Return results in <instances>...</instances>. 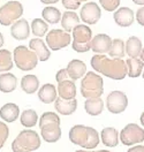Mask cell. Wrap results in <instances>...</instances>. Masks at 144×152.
Returning <instances> with one entry per match:
<instances>
[{"label": "cell", "instance_id": "obj_26", "mask_svg": "<svg viewBox=\"0 0 144 152\" xmlns=\"http://www.w3.org/2000/svg\"><path fill=\"white\" fill-rule=\"evenodd\" d=\"M142 42L136 36H130L126 42V53L129 58H140L142 52Z\"/></svg>", "mask_w": 144, "mask_h": 152}, {"label": "cell", "instance_id": "obj_21", "mask_svg": "<svg viewBox=\"0 0 144 152\" xmlns=\"http://www.w3.org/2000/svg\"><path fill=\"white\" fill-rule=\"evenodd\" d=\"M58 96L64 99H74L76 97V86L74 81L66 80L58 83Z\"/></svg>", "mask_w": 144, "mask_h": 152}, {"label": "cell", "instance_id": "obj_10", "mask_svg": "<svg viewBox=\"0 0 144 152\" xmlns=\"http://www.w3.org/2000/svg\"><path fill=\"white\" fill-rule=\"evenodd\" d=\"M128 106V97L125 92L114 90L110 92L106 98V107L113 114H120L125 112Z\"/></svg>", "mask_w": 144, "mask_h": 152}, {"label": "cell", "instance_id": "obj_48", "mask_svg": "<svg viewBox=\"0 0 144 152\" xmlns=\"http://www.w3.org/2000/svg\"><path fill=\"white\" fill-rule=\"evenodd\" d=\"M142 77H143V80H144V69H143V73H142Z\"/></svg>", "mask_w": 144, "mask_h": 152}, {"label": "cell", "instance_id": "obj_18", "mask_svg": "<svg viewBox=\"0 0 144 152\" xmlns=\"http://www.w3.org/2000/svg\"><path fill=\"white\" fill-rule=\"evenodd\" d=\"M54 108L59 114L61 115H72L76 111L77 108V100L74 99H64L58 97L54 102Z\"/></svg>", "mask_w": 144, "mask_h": 152}, {"label": "cell", "instance_id": "obj_13", "mask_svg": "<svg viewBox=\"0 0 144 152\" xmlns=\"http://www.w3.org/2000/svg\"><path fill=\"white\" fill-rule=\"evenodd\" d=\"M112 38L106 34H98L91 39V50L96 54H105L108 53L111 45H112Z\"/></svg>", "mask_w": 144, "mask_h": 152}, {"label": "cell", "instance_id": "obj_25", "mask_svg": "<svg viewBox=\"0 0 144 152\" xmlns=\"http://www.w3.org/2000/svg\"><path fill=\"white\" fill-rule=\"evenodd\" d=\"M84 110L89 115L97 116L104 111V102L100 97L98 98H88L84 103Z\"/></svg>", "mask_w": 144, "mask_h": 152}, {"label": "cell", "instance_id": "obj_24", "mask_svg": "<svg viewBox=\"0 0 144 152\" xmlns=\"http://www.w3.org/2000/svg\"><path fill=\"white\" fill-rule=\"evenodd\" d=\"M80 24V16L75 12H65L61 16V27L65 31L72 32Z\"/></svg>", "mask_w": 144, "mask_h": 152}, {"label": "cell", "instance_id": "obj_5", "mask_svg": "<svg viewBox=\"0 0 144 152\" xmlns=\"http://www.w3.org/2000/svg\"><path fill=\"white\" fill-rule=\"evenodd\" d=\"M13 59H14L15 66L23 72L32 70L34 68L37 67V64L39 61L37 54L24 45H19L14 48Z\"/></svg>", "mask_w": 144, "mask_h": 152}, {"label": "cell", "instance_id": "obj_17", "mask_svg": "<svg viewBox=\"0 0 144 152\" xmlns=\"http://www.w3.org/2000/svg\"><path fill=\"white\" fill-rule=\"evenodd\" d=\"M67 73L72 81H77L80 78H82L83 76L86 74V65L78 59H73L68 62L67 67Z\"/></svg>", "mask_w": 144, "mask_h": 152}, {"label": "cell", "instance_id": "obj_35", "mask_svg": "<svg viewBox=\"0 0 144 152\" xmlns=\"http://www.w3.org/2000/svg\"><path fill=\"white\" fill-rule=\"evenodd\" d=\"M102 7L107 12H114L120 5V0H98Z\"/></svg>", "mask_w": 144, "mask_h": 152}, {"label": "cell", "instance_id": "obj_39", "mask_svg": "<svg viewBox=\"0 0 144 152\" xmlns=\"http://www.w3.org/2000/svg\"><path fill=\"white\" fill-rule=\"evenodd\" d=\"M136 21L138 24L144 27V6L136 12Z\"/></svg>", "mask_w": 144, "mask_h": 152}, {"label": "cell", "instance_id": "obj_40", "mask_svg": "<svg viewBox=\"0 0 144 152\" xmlns=\"http://www.w3.org/2000/svg\"><path fill=\"white\" fill-rule=\"evenodd\" d=\"M143 150V145H133L127 152H142Z\"/></svg>", "mask_w": 144, "mask_h": 152}, {"label": "cell", "instance_id": "obj_27", "mask_svg": "<svg viewBox=\"0 0 144 152\" xmlns=\"http://www.w3.org/2000/svg\"><path fill=\"white\" fill-rule=\"evenodd\" d=\"M39 88V80L36 75H26L21 78V89L28 95L35 94Z\"/></svg>", "mask_w": 144, "mask_h": 152}, {"label": "cell", "instance_id": "obj_20", "mask_svg": "<svg viewBox=\"0 0 144 152\" xmlns=\"http://www.w3.org/2000/svg\"><path fill=\"white\" fill-rule=\"evenodd\" d=\"M38 98L43 104H52L58 98V90L56 86L46 83L38 90Z\"/></svg>", "mask_w": 144, "mask_h": 152}, {"label": "cell", "instance_id": "obj_4", "mask_svg": "<svg viewBox=\"0 0 144 152\" xmlns=\"http://www.w3.org/2000/svg\"><path fill=\"white\" fill-rule=\"evenodd\" d=\"M104 94V81L98 73L88 72L81 81V95L86 99L98 98Z\"/></svg>", "mask_w": 144, "mask_h": 152}, {"label": "cell", "instance_id": "obj_37", "mask_svg": "<svg viewBox=\"0 0 144 152\" xmlns=\"http://www.w3.org/2000/svg\"><path fill=\"white\" fill-rule=\"evenodd\" d=\"M62 6L68 10H75L80 7L83 0H61Z\"/></svg>", "mask_w": 144, "mask_h": 152}, {"label": "cell", "instance_id": "obj_32", "mask_svg": "<svg viewBox=\"0 0 144 152\" xmlns=\"http://www.w3.org/2000/svg\"><path fill=\"white\" fill-rule=\"evenodd\" d=\"M20 122L26 128H32L38 122V115L34 110H26L20 116Z\"/></svg>", "mask_w": 144, "mask_h": 152}, {"label": "cell", "instance_id": "obj_41", "mask_svg": "<svg viewBox=\"0 0 144 152\" xmlns=\"http://www.w3.org/2000/svg\"><path fill=\"white\" fill-rule=\"evenodd\" d=\"M59 0H40V2L45 4V5H53V4H57Z\"/></svg>", "mask_w": 144, "mask_h": 152}, {"label": "cell", "instance_id": "obj_38", "mask_svg": "<svg viewBox=\"0 0 144 152\" xmlns=\"http://www.w3.org/2000/svg\"><path fill=\"white\" fill-rule=\"evenodd\" d=\"M56 80H57V82H62V81H66V80H70V77L68 75L67 73V69L66 68H64V69H60V70H58L57 75H56Z\"/></svg>", "mask_w": 144, "mask_h": 152}, {"label": "cell", "instance_id": "obj_33", "mask_svg": "<svg viewBox=\"0 0 144 152\" xmlns=\"http://www.w3.org/2000/svg\"><path fill=\"white\" fill-rule=\"evenodd\" d=\"M48 24L43 19H34L31 22V32L37 38L43 37L48 34Z\"/></svg>", "mask_w": 144, "mask_h": 152}, {"label": "cell", "instance_id": "obj_22", "mask_svg": "<svg viewBox=\"0 0 144 152\" xmlns=\"http://www.w3.org/2000/svg\"><path fill=\"white\" fill-rule=\"evenodd\" d=\"M20 115V107L14 103H7L0 108V118L5 122H14Z\"/></svg>", "mask_w": 144, "mask_h": 152}, {"label": "cell", "instance_id": "obj_8", "mask_svg": "<svg viewBox=\"0 0 144 152\" xmlns=\"http://www.w3.org/2000/svg\"><path fill=\"white\" fill-rule=\"evenodd\" d=\"M144 141V128L137 124H128L120 132V142L127 146H133Z\"/></svg>", "mask_w": 144, "mask_h": 152}, {"label": "cell", "instance_id": "obj_9", "mask_svg": "<svg viewBox=\"0 0 144 152\" xmlns=\"http://www.w3.org/2000/svg\"><path fill=\"white\" fill-rule=\"evenodd\" d=\"M70 42H73V37H70V34L64 29L50 30L46 35V44L52 51H59L61 48H67Z\"/></svg>", "mask_w": 144, "mask_h": 152}, {"label": "cell", "instance_id": "obj_29", "mask_svg": "<svg viewBox=\"0 0 144 152\" xmlns=\"http://www.w3.org/2000/svg\"><path fill=\"white\" fill-rule=\"evenodd\" d=\"M42 16L45 22H48L50 24H57L61 21V12L53 7V6H48L42 10Z\"/></svg>", "mask_w": 144, "mask_h": 152}, {"label": "cell", "instance_id": "obj_28", "mask_svg": "<svg viewBox=\"0 0 144 152\" xmlns=\"http://www.w3.org/2000/svg\"><path fill=\"white\" fill-rule=\"evenodd\" d=\"M126 65L128 69V74L127 76L136 78L143 73L144 69V62L140 58H129L126 60Z\"/></svg>", "mask_w": 144, "mask_h": 152}, {"label": "cell", "instance_id": "obj_16", "mask_svg": "<svg viewBox=\"0 0 144 152\" xmlns=\"http://www.w3.org/2000/svg\"><path fill=\"white\" fill-rule=\"evenodd\" d=\"M29 48L32 50L37 54L39 61H48L51 57V50L48 48V44L45 42H43V39H40V38L30 39Z\"/></svg>", "mask_w": 144, "mask_h": 152}, {"label": "cell", "instance_id": "obj_11", "mask_svg": "<svg viewBox=\"0 0 144 152\" xmlns=\"http://www.w3.org/2000/svg\"><path fill=\"white\" fill-rule=\"evenodd\" d=\"M102 16V10L97 2H86L80 12V18L86 24H96Z\"/></svg>", "mask_w": 144, "mask_h": 152}, {"label": "cell", "instance_id": "obj_44", "mask_svg": "<svg viewBox=\"0 0 144 152\" xmlns=\"http://www.w3.org/2000/svg\"><path fill=\"white\" fill-rule=\"evenodd\" d=\"M140 121H141V124L143 126V128H144V111L142 112L141 116H140Z\"/></svg>", "mask_w": 144, "mask_h": 152}, {"label": "cell", "instance_id": "obj_15", "mask_svg": "<svg viewBox=\"0 0 144 152\" xmlns=\"http://www.w3.org/2000/svg\"><path fill=\"white\" fill-rule=\"evenodd\" d=\"M10 35L16 40H24L30 36V26L26 19L18 20L10 27Z\"/></svg>", "mask_w": 144, "mask_h": 152}, {"label": "cell", "instance_id": "obj_30", "mask_svg": "<svg viewBox=\"0 0 144 152\" xmlns=\"http://www.w3.org/2000/svg\"><path fill=\"white\" fill-rule=\"evenodd\" d=\"M110 57L113 59H122L126 54V44L120 38H115L112 40V45L108 51Z\"/></svg>", "mask_w": 144, "mask_h": 152}, {"label": "cell", "instance_id": "obj_2", "mask_svg": "<svg viewBox=\"0 0 144 152\" xmlns=\"http://www.w3.org/2000/svg\"><path fill=\"white\" fill-rule=\"evenodd\" d=\"M39 129L43 141L48 143H56L61 138L60 116L53 112H45L39 119Z\"/></svg>", "mask_w": 144, "mask_h": 152}, {"label": "cell", "instance_id": "obj_50", "mask_svg": "<svg viewBox=\"0 0 144 152\" xmlns=\"http://www.w3.org/2000/svg\"><path fill=\"white\" fill-rule=\"evenodd\" d=\"M84 1H88V0H83V2H84Z\"/></svg>", "mask_w": 144, "mask_h": 152}, {"label": "cell", "instance_id": "obj_3", "mask_svg": "<svg viewBox=\"0 0 144 152\" xmlns=\"http://www.w3.org/2000/svg\"><path fill=\"white\" fill-rule=\"evenodd\" d=\"M40 137L35 130H22L12 142L13 152H32L40 148Z\"/></svg>", "mask_w": 144, "mask_h": 152}, {"label": "cell", "instance_id": "obj_43", "mask_svg": "<svg viewBox=\"0 0 144 152\" xmlns=\"http://www.w3.org/2000/svg\"><path fill=\"white\" fill-rule=\"evenodd\" d=\"M4 43H5V40H4V35L0 32V48L4 46Z\"/></svg>", "mask_w": 144, "mask_h": 152}, {"label": "cell", "instance_id": "obj_47", "mask_svg": "<svg viewBox=\"0 0 144 152\" xmlns=\"http://www.w3.org/2000/svg\"><path fill=\"white\" fill-rule=\"evenodd\" d=\"M96 152H111V151H108V150H98Z\"/></svg>", "mask_w": 144, "mask_h": 152}, {"label": "cell", "instance_id": "obj_46", "mask_svg": "<svg viewBox=\"0 0 144 152\" xmlns=\"http://www.w3.org/2000/svg\"><path fill=\"white\" fill-rule=\"evenodd\" d=\"M75 152H96V151H92V150H77Z\"/></svg>", "mask_w": 144, "mask_h": 152}, {"label": "cell", "instance_id": "obj_45", "mask_svg": "<svg viewBox=\"0 0 144 152\" xmlns=\"http://www.w3.org/2000/svg\"><path fill=\"white\" fill-rule=\"evenodd\" d=\"M140 59L144 62V48H142V52H141V56H140Z\"/></svg>", "mask_w": 144, "mask_h": 152}, {"label": "cell", "instance_id": "obj_42", "mask_svg": "<svg viewBox=\"0 0 144 152\" xmlns=\"http://www.w3.org/2000/svg\"><path fill=\"white\" fill-rule=\"evenodd\" d=\"M133 2H134V4H136V5L144 6V0H133Z\"/></svg>", "mask_w": 144, "mask_h": 152}, {"label": "cell", "instance_id": "obj_31", "mask_svg": "<svg viewBox=\"0 0 144 152\" xmlns=\"http://www.w3.org/2000/svg\"><path fill=\"white\" fill-rule=\"evenodd\" d=\"M14 67V59L10 51L6 48L0 50V73H7Z\"/></svg>", "mask_w": 144, "mask_h": 152}, {"label": "cell", "instance_id": "obj_23", "mask_svg": "<svg viewBox=\"0 0 144 152\" xmlns=\"http://www.w3.org/2000/svg\"><path fill=\"white\" fill-rule=\"evenodd\" d=\"M18 86V78L12 73H1L0 75V91L4 94L13 92Z\"/></svg>", "mask_w": 144, "mask_h": 152}, {"label": "cell", "instance_id": "obj_7", "mask_svg": "<svg viewBox=\"0 0 144 152\" xmlns=\"http://www.w3.org/2000/svg\"><path fill=\"white\" fill-rule=\"evenodd\" d=\"M23 14V6L19 1H8L0 8V24L1 26H12L15 23Z\"/></svg>", "mask_w": 144, "mask_h": 152}, {"label": "cell", "instance_id": "obj_36", "mask_svg": "<svg viewBox=\"0 0 144 152\" xmlns=\"http://www.w3.org/2000/svg\"><path fill=\"white\" fill-rule=\"evenodd\" d=\"M8 136H10V128H8V126L5 122L0 121V149L4 148V145H5V143L7 141Z\"/></svg>", "mask_w": 144, "mask_h": 152}, {"label": "cell", "instance_id": "obj_19", "mask_svg": "<svg viewBox=\"0 0 144 152\" xmlns=\"http://www.w3.org/2000/svg\"><path fill=\"white\" fill-rule=\"evenodd\" d=\"M100 141L107 148H115L120 142V134L113 127H106L100 133Z\"/></svg>", "mask_w": 144, "mask_h": 152}, {"label": "cell", "instance_id": "obj_49", "mask_svg": "<svg viewBox=\"0 0 144 152\" xmlns=\"http://www.w3.org/2000/svg\"><path fill=\"white\" fill-rule=\"evenodd\" d=\"M142 152H144V146H143V150H142Z\"/></svg>", "mask_w": 144, "mask_h": 152}, {"label": "cell", "instance_id": "obj_14", "mask_svg": "<svg viewBox=\"0 0 144 152\" xmlns=\"http://www.w3.org/2000/svg\"><path fill=\"white\" fill-rule=\"evenodd\" d=\"M113 19H114L115 23L119 27H130L134 23L135 20V14L132 8L129 7H121L119 10H116L113 14Z\"/></svg>", "mask_w": 144, "mask_h": 152}, {"label": "cell", "instance_id": "obj_1", "mask_svg": "<svg viewBox=\"0 0 144 152\" xmlns=\"http://www.w3.org/2000/svg\"><path fill=\"white\" fill-rule=\"evenodd\" d=\"M90 64L98 74L115 81L124 80L128 74L127 65L124 59H113L107 58L105 54H95L91 58Z\"/></svg>", "mask_w": 144, "mask_h": 152}, {"label": "cell", "instance_id": "obj_34", "mask_svg": "<svg viewBox=\"0 0 144 152\" xmlns=\"http://www.w3.org/2000/svg\"><path fill=\"white\" fill-rule=\"evenodd\" d=\"M100 142V136L95 128L89 127V137H88V142L86 145V150H94L98 146V144Z\"/></svg>", "mask_w": 144, "mask_h": 152}, {"label": "cell", "instance_id": "obj_12", "mask_svg": "<svg viewBox=\"0 0 144 152\" xmlns=\"http://www.w3.org/2000/svg\"><path fill=\"white\" fill-rule=\"evenodd\" d=\"M89 137V127L84 124H76L69 130V140L75 145L86 149V142Z\"/></svg>", "mask_w": 144, "mask_h": 152}, {"label": "cell", "instance_id": "obj_6", "mask_svg": "<svg viewBox=\"0 0 144 152\" xmlns=\"http://www.w3.org/2000/svg\"><path fill=\"white\" fill-rule=\"evenodd\" d=\"M72 48L75 52L86 53L91 50V39H92V30L86 24H78L72 31Z\"/></svg>", "mask_w": 144, "mask_h": 152}]
</instances>
